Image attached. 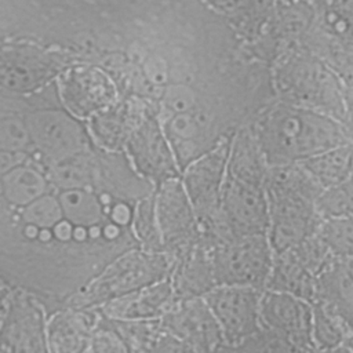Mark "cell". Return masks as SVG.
Returning <instances> with one entry per match:
<instances>
[{"label": "cell", "instance_id": "16", "mask_svg": "<svg viewBox=\"0 0 353 353\" xmlns=\"http://www.w3.org/2000/svg\"><path fill=\"white\" fill-rule=\"evenodd\" d=\"M160 321L168 334L201 353H215L225 343L218 323L203 298L176 301Z\"/></svg>", "mask_w": 353, "mask_h": 353}, {"label": "cell", "instance_id": "3", "mask_svg": "<svg viewBox=\"0 0 353 353\" xmlns=\"http://www.w3.org/2000/svg\"><path fill=\"white\" fill-rule=\"evenodd\" d=\"M274 98L330 116L352 127V85L324 61L294 50L270 68Z\"/></svg>", "mask_w": 353, "mask_h": 353}, {"label": "cell", "instance_id": "18", "mask_svg": "<svg viewBox=\"0 0 353 353\" xmlns=\"http://www.w3.org/2000/svg\"><path fill=\"white\" fill-rule=\"evenodd\" d=\"M99 319L97 307L61 306L47 316L48 353H87L91 334Z\"/></svg>", "mask_w": 353, "mask_h": 353}, {"label": "cell", "instance_id": "22", "mask_svg": "<svg viewBox=\"0 0 353 353\" xmlns=\"http://www.w3.org/2000/svg\"><path fill=\"white\" fill-rule=\"evenodd\" d=\"M52 190L44 165L33 154L0 174V199L17 211Z\"/></svg>", "mask_w": 353, "mask_h": 353}, {"label": "cell", "instance_id": "11", "mask_svg": "<svg viewBox=\"0 0 353 353\" xmlns=\"http://www.w3.org/2000/svg\"><path fill=\"white\" fill-rule=\"evenodd\" d=\"M123 152L132 168L154 188L181 176L171 145L152 109L135 127Z\"/></svg>", "mask_w": 353, "mask_h": 353}, {"label": "cell", "instance_id": "23", "mask_svg": "<svg viewBox=\"0 0 353 353\" xmlns=\"http://www.w3.org/2000/svg\"><path fill=\"white\" fill-rule=\"evenodd\" d=\"M316 276L306 269L290 250L273 254L272 268L263 290L290 294L312 301Z\"/></svg>", "mask_w": 353, "mask_h": 353}, {"label": "cell", "instance_id": "17", "mask_svg": "<svg viewBox=\"0 0 353 353\" xmlns=\"http://www.w3.org/2000/svg\"><path fill=\"white\" fill-rule=\"evenodd\" d=\"M148 109L150 108L141 99L120 95L116 102L85 121L94 146L108 152H123L130 135Z\"/></svg>", "mask_w": 353, "mask_h": 353}, {"label": "cell", "instance_id": "24", "mask_svg": "<svg viewBox=\"0 0 353 353\" xmlns=\"http://www.w3.org/2000/svg\"><path fill=\"white\" fill-rule=\"evenodd\" d=\"M298 164L321 189L342 183L352 179V142L321 152Z\"/></svg>", "mask_w": 353, "mask_h": 353}, {"label": "cell", "instance_id": "5", "mask_svg": "<svg viewBox=\"0 0 353 353\" xmlns=\"http://www.w3.org/2000/svg\"><path fill=\"white\" fill-rule=\"evenodd\" d=\"M22 119L32 153L44 167L95 149L85 121L73 116L61 103L55 81L22 97Z\"/></svg>", "mask_w": 353, "mask_h": 353}, {"label": "cell", "instance_id": "7", "mask_svg": "<svg viewBox=\"0 0 353 353\" xmlns=\"http://www.w3.org/2000/svg\"><path fill=\"white\" fill-rule=\"evenodd\" d=\"M74 57L30 40L0 41V92L28 97L54 83Z\"/></svg>", "mask_w": 353, "mask_h": 353}, {"label": "cell", "instance_id": "20", "mask_svg": "<svg viewBox=\"0 0 353 353\" xmlns=\"http://www.w3.org/2000/svg\"><path fill=\"white\" fill-rule=\"evenodd\" d=\"M172 259L174 263L168 279L175 302L203 298L216 285L211 262V250L200 241Z\"/></svg>", "mask_w": 353, "mask_h": 353}, {"label": "cell", "instance_id": "12", "mask_svg": "<svg viewBox=\"0 0 353 353\" xmlns=\"http://www.w3.org/2000/svg\"><path fill=\"white\" fill-rule=\"evenodd\" d=\"M153 196L163 251L175 258L199 241L194 210L179 178L170 179L154 188Z\"/></svg>", "mask_w": 353, "mask_h": 353}, {"label": "cell", "instance_id": "19", "mask_svg": "<svg viewBox=\"0 0 353 353\" xmlns=\"http://www.w3.org/2000/svg\"><path fill=\"white\" fill-rule=\"evenodd\" d=\"M174 303V291L167 277L121 295L101 306L99 310L114 320H159Z\"/></svg>", "mask_w": 353, "mask_h": 353}, {"label": "cell", "instance_id": "14", "mask_svg": "<svg viewBox=\"0 0 353 353\" xmlns=\"http://www.w3.org/2000/svg\"><path fill=\"white\" fill-rule=\"evenodd\" d=\"M203 4L232 30L233 36L254 59L255 51L269 34L277 0H201ZM255 61V59H254Z\"/></svg>", "mask_w": 353, "mask_h": 353}, {"label": "cell", "instance_id": "9", "mask_svg": "<svg viewBox=\"0 0 353 353\" xmlns=\"http://www.w3.org/2000/svg\"><path fill=\"white\" fill-rule=\"evenodd\" d=\"M48 312L32 291L12 285L0 320V353H48Z\"/></svg>", "mask_w": 353, "mask_h": 353}, {"label": "cell", "instance_id": "29", "mask_svg": "<svg viewBox=\"0 0 353 353\" xmlns=\"http://www.w3.org/2000/svg\"><path fill=\"white\" fill-rule=\"evenodd\" d=\"M215 353H310V350L301 349L283 336L259 328L240 342L223 343Z\"/></svg>", "mask_w": 353, "mask_h": 353}, {"label": "cell", "instance_id": "26", "mask_svg": "<svg viewBox=\"0 0 353 353\" xmlns=\"http://www.w3.org/2000/svg\"><path fill=\"white\" fill-rule=\"evenodd\" d=\"M127 353H153L165 330L159 320L110 319Z\"/></svg>", "mask_w": 353, "mask_h": 353}, {"label": "cell", "instance_id": "33", "mask_svg": "<svg viewBox=\"0 0 353 353\" xmlns=\"http://www.w3.org/2000/svg\"><path fill=\"white\" fill-rule=\"evenodd\" d=\"M11 288H12V285H8L7 281H4V280L0 277V320H1V317H3V313H4V309H6L7 299H8V295H10Z\"/></svg>", "mask_w": 353, "mask_h": 353}, {"label": "cell", "instance_id": "1", "mask_svg": "<svg viewBox=\"0 0 353 353\" xmlns=\"http://www.w3.org/2000/svg\"><path fill=\"white\" fill-rule=\"evenodd\" d=\"M247 125L269 167L296 164L352 142V127L276 98L263 105Z\"/></svg>", "mask_w": 353, "mask_h": 353}, {"label": "cell", "instance_id": "8", "mask_svg": "<svg viewBox=\"0 0 353 353\" xmlns=\"http://www.w3.org/2000/svg\"><path fill=\"white\" fill-rule=\"evenodd\" d=\"M211 262L216 285H241L263 290L273 251L266 234L233 237L211 250Z\"/></svg>", "mask_w": 353, "mask_h": 353}, {"label": "cell", "instance_id": "32", "mask_svg": "<svg viewBox=\"0 0 353 353\" xmlns=\"http://www.w3.org/2000/svg\"><path fill=\"white\" fill-rule=\"evenodd\" d=\"M153 353H201V352L196 350L193 346L172 336L165 331Z\"/></svg>", "mask_w": 353, "mask_h": 353}, {"label": "cell", "instance_id": "10", "mask_svg": "<svg viewBox=\"0 0 353 353\" xmlns=\"http://www.w3.org/2000/svg\"><path fill=\"white\" fill-rule=\"evenodd\" d=\"M55 85L63 108L83 121L120 97L110 74L99 65L90 62L79 61L69 65L57 77Z\"/></svg>", "mask_w": 353, "mask_h": 353}, {"label": "cell", "instance_id": "2", "mask_svg": "<svg viewBox=\"0 0 353 353\" xmlns=\"http://www.w3.org/2000/svg\"><path fill=\"white\" fill-rule=\"evenodd\" d=\"M266 171L268 164L248 125H241L230 139L219 204V216L233 237L266 234Z\"/></svg>", "mask_w": 353, "mask_h": 353}, {"label": "cell", "instance_id": "25", "mask_svg": "<svg viewBox=\"0 0 353 353\" xmlns=\"http://www.w3.org/2000/svg\"><path fill=\"white\" fill-rule=\"evenodd\" d=\"M312 323L310 339L313 349L324 350L352 343V321L320 303L310 302Z\"/></svg>", "mask_w": 353, "mask_h": 353}, {"label": "cell", "instance_id": "15", "mask_svg": "<svg viewBox=\"0 0 353 353\" xmlns=\"http://www.w3.org/2000/svg\"><path fill=\"white\" fill-rule=\"evenodd\" d=\"M261 328L272 331L292 345L312 350V305L302 298L263 290L259 301Z\"/></svg>", "mask_w": 353, "mask_h": 353}, {"label": "cell", "instance_id": "28", "mask_svg": "<svg viewBox=\"0 0 353 353\" xmlns=\"http://www.w3.org/2000/svg\"><path fill=\"white\" fill-rule=\"evenodd\" d=\"M314 234L334 258L353 254V218H319Z\"/></svg>", "mask_w": 353, "mask_h": 353}, {"label": "cell", "instance_id": "30", "mask_svg": "<svg viewBox=\"0 0 353 353\" xmlns=\"http://www.w3.org/2000/svg\"><path fill=\"white\" fill-rule=\"evenodd\" d=\"M314 211L319 218H347L353 211L352 179L323 188L314 200Z\"/></svg>", "mask_w": 353, "mask_h": 353}, {"label": "cell", "instance_id": "4", "mask_svg": "<svg viewBox=\"0 0 353 353\" xmlns=\"http://www.w3.org/2000/svg\"><path fill=\"white\" fill-rule=\"evenodd\" d=\"M266 237L273 254L285 251L314 232L319 216L314 200L321 188L301 164L268 165Z\"/></svg>", "mask_w": 353, "mask_h": 353}, {"label": "cell", "instance_id": "31", "mask_svg": "<svg viewBox=\"0 0 353 353\" xmlns=\"http://www.w3.org/2000/svg\"><path fill=\"white\" fill-rule=\"evenodd\" d=\"M87 353H127L109 317L101 313L91 334Z\"/></svg>", "mask_w": 353, "mask_h": 353}, {"label": "cell", "instance_id": "27", "mask_svg": "<svg viewBox=\"0 0 353 353\" xmlns=\"http://www.w3.org/2000/svg\"><path fill=\"white\" fill-rule=\"evenodd\" d=\"M154 193V190H153ZM149 194L134 205L131 233L138 248L149 252H164L154 212V196Z\"/></svg>", "mask_w": 353, "mask_h": 353}, {"label": "cell", "instance_id": "6", "mask_svg": "<svg viewBox=\"0 0 353 353\" xmlns=\"http://www.w3.org/2000/svg\"><path fill=\"white\" fill-rule=\"evenodd\" d=\"M172 263L174 259L165 252L131 248L112 259L65 305L99 309L121 295L167 279Z\"/></svg>", "mask_w": 353, "mask_h": 353}, {"label": "cell", "instance_id": "13", "mask_svg": "<svg viewBox=\"0 0 353 353\" xmlns=\"http://www.w3.org/2000/svg\"><path fill=\"white\" fill-rule=\"evenodd\" d=\"M262 291L241 285H215L203 296L218 323L225 343L240 342L261 328Z\"/></svg>", "mask_w": 353, "mask_h": 353}, {"label": "cell", "instance_id": "34", "mask_svg": "<svg viewBox=\"0 0 353 353\" xmlns=\"http://www.w3.org/2000/svg\"><path fill=\"white\" fill-rule=\"evenodd\" d=\"M310 353H353V350H352V343H345V345L336 346L334 349H324V350L312 349Z\"/></svg>", "mask_w": 353, "mask_h": 353}, {"label": "cell", "instance_id": "21", "mask_svg": "<svg viewBox=\"0 0 353 353\" xmlns=\"http://www.w3.org/2000/svg\"><path fill=\"white\" fill-rule=\"evenodd\" d=\"M352 263V256L331 259L316 276L310 301L323 305L349 321H352L353 310Z\"/></svg>", "mask_w": 353, "mask_h": 353}]
</instances>
